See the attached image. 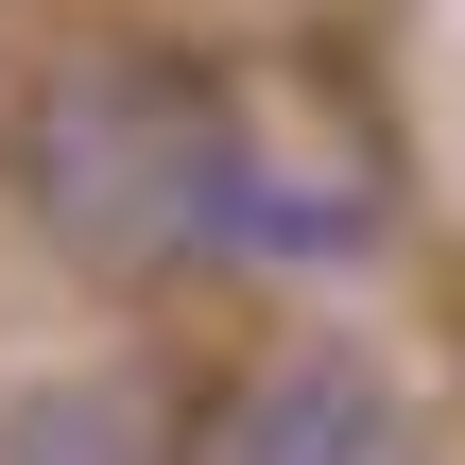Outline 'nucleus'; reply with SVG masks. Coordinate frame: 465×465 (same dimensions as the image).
<instances>
[{"label":"nucleus","mask_w":465,"mask_h":465,"mask_svg":"<svg viewBox=\"0 0 465 465\" xmlns=\"http://www.w3.org/2000/svg\"><path fill=\"white\" fill-rule=\"evenodd\" d=\"M207 465H397V397H380L345 345L259 362V380L207 414Z\"/></svg>","instance_id":"f03ea898"},{"label":"nucleus","mask_w":465,"mask_h":465,"mask_svg":"<svg viewBox=\"0 0 465 465\" xmlns=\"http://www.w3.org/2000/svg\"><path fill=\"white\" fill-rule=\"evenodd\" d=\"M207 69L173 52H69L17 121V190L35 224H69L86 259H173L190 242V190H207Z\"/></svg>","instance_id":"f257e3e1"},{"label":"nucleus","mask_w":465,"mask_h":465,"mask_svg":"<svg viewBox=\"0 0 465 465\" xmlns=\"http://www.w3.org/2000/svg\"><path fill=\"white\" fill-rule=\"evenodd\" d=\"M0 465H138V414L121 397H17L0 414Z\"/></svg>","instance_id":"7ed1b4c3"}]
</instances>
